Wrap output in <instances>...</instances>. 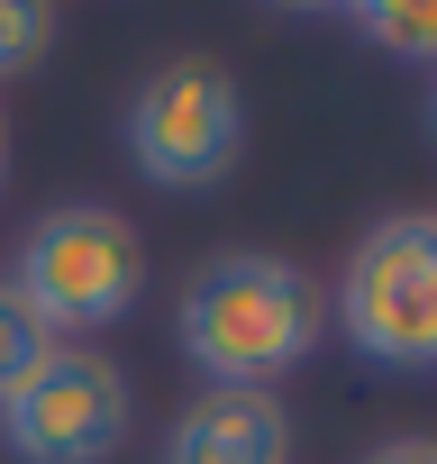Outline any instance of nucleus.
Returning <instances> with one entry per match:
<instances>
[{"instance_id": "nucleus-2", "label": "nucleus", "mask_w": 437, "mask_h": 464, "mask_svg": "<svg viewBox=\"0 0 437 464\" xmlns=\"http://www.w3.org/2000/svg\"><path fill=\"white\" fill-rule=\"evenodd\" d=\"M10 292L28 301V319L55 346H73L83 328H110V319L137 310V292H146V237L110 200H64V209H46L19 237Z\"/></svg>"}, {"instance_id": "nucleus-1", "label": "nucleus", "mask_w": 437, "mask_h": 464, "mask_svg": "<svg viewBox=\"0 0 437 464\" xmlns=\"http://www.w3.org/2000/svg\"><path fill=\"white\" fill-rule=\"evenodd\" d=\"M173 328L209 392H274L319 346V292L301 265H283L265 246H228L182 283Z\"/></svg>"}, {"instance_id": "nucleus-6", "label": "nucleus", "mask_w": 437, "mask_h": 464, "mask_svg": "<svg viewBox=\"0 0 437 464\" xmlns=\"http://www.w3.org/2000/svg\"><path fill=\"white\" fill-rule=\"evenodd\" d=\"M164 464H292V419L274 392H200L173 419Z\"/></svg>"}, {"instance_id": "nucleus-8", "label": "nucleus", "mask_w": 437, "mask_h": 464, "mask_svg": "<svg viewBox=\"0 0 437 464\" xmlns=\"http://www.w3.org/2000/svg\"><path fill=\"white\" fill-rule=\"evenodd\" d=\"M46 355H55V337L28 319V301H19L10 283H0V401H10V392H19V382H28Z\"/></svg>"}, {"instance_id": "nucleus-5", "label": "nucleus", "mask_w": 437, "mask_h": 464, "mask_svg": "<svg viewBox=\"0 0 437 464\" xmlns=\"http://www.w3.org/2000/svg\"><path fill=\"white\" fill-rule=\"evenodd\" d=\"M128 373L101 346H55L10 401H0V446L19 464H110L128 446Z\"/></svg>"}, {"instance_id": "nucleus-9", "label": "nucleus", "mask_w": 437, "mask_h": 464, "mask_svg": "<svg viewBox=\"0 0 437 464\" xmlns=\"http://www.w3.org/2000/svg\"><path fill=\"white\" fill-rule=\"evenodd\" d=\"M46 46H55V10H37V0H0V82L28 73V64H46Z\"/></svg>"}, {"instance_id": "nucleus-12", "label": "nucleus", "mask_w": 437, "mask_h": 464, "mask_svg": "<svg viewBox=\"0 0 437 464\" xmlns=\"http://www.w3.org/2000/svg\"><path fill=\"white\" fill-rule=\"evenodd\" d=\"M428 119H437V101H428Z\"/></svg>"}, {"instance_id": "nucleus-7", "label": "nucleus", "mask_w": 437, "mask_h": 464, "mask_svg": "<svg viewBox=\"0 0 437 464\" xmlns=\"http://www.w3.org/2000/svg\"><path fill=\"white\" fill-rule=\"evenodd\" d=\"M355 28L401 64H437V0H364Z\"/></svg>"}, {"instance_id": "nucleus-10", "label": "nucleus", "mask_w": 437, "mask_h": 464, "mask_svg": "<svg viewBox=\"0 0 437 464\" xmlns=\"http://www.w3.org/2000/svg\"><path fill=\"white\" fill-rule=\"evenodd\" d=\"M364 464H437V437H383Z\"/></svg>"}, {"instance_id": "nucleus-3", "label": "nucleus", "mask_w": 437, "mask_h": 464, "mask_svg": "<svg viewBox=\"0 0 437 464\" xmlns=\"http://www.w3.org/2000/svg\"><path fill=\"white\" fill-rule=\"evenodd\" d=\"M337 328L383 373H437V209H392L355 237L337 274Z\"/></svg>"}, {"instance_id": "nucleus-4", "label": "nucleus", "mask_w": 437, "mask_h": 464, "mask_svg": "<svg viewBox=\"0 0 437 464\" xmlns=\"http://www.w3.org/2000/svg\"><path fill=\"white\" fill-rule=\"evenodd\" d=\"M247 155V101L209 55H164L128 101V164L155 191H209Z\"/></svg>"}, {"instance_id": "nucleus-11", "label": "nucleus", "mask_w": 437, "mask_h": 464, "mask_svg": "<svg viewBox=\"0 0 437 464\" xmlns=\"http://www.w3.org/2000/svg\"><path fill=\"white\" fill-rule=\"evenodd\" d=\"M0 164H10V128H0Z\"/></svg>"}]
</instances>
